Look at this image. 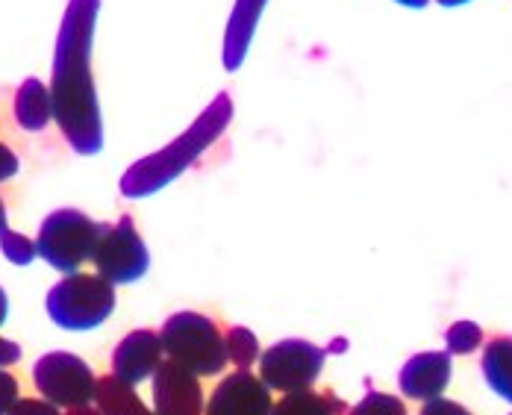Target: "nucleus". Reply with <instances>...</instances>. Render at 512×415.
<instances>
[{"instance_id": "1", "label": "nucleus", "mask_w": 512, "mask_h": 415, "mask_svg": "<svg viewBox=\"0 0 512 415\" xmlns=\"http://www.w3.org/2000/svg\"><path fill=\"white\" fill-rule=\"evenodd\" d=\"M98 12L101 0H68L53 53V121L62 139L80 156L101 154L103 148L101 104L92 77V42Z\"/></svg>"}, {"instance_id": "2", "label": "nucleus", "mask_w": 512, "mask_h": 415, "mask_svg": "<svg viewBox=\"0 0 512 415\" xmlns=\"http://www.w3.org/2000/svg\"><path fill=\"white\" fill-rule=\"evenodd\" d=\"M230 118H233V101H230V95L221 92L192 121V127L186 133H180L171 145H165L162 151L139 159L136 165H130L124 171L121 195L124 198H148V195L159 192L162 186L174 183L186 168H192L221 139V133L227 130Z\"/></svg>"}, {"instance_id": "3", "label": "nucleus", "mask_w": 512, "mask_h": 415, "mask_svg": "<svg viewBox=\"0 0 512 415\" xmlns=\"http://www.w3.org/2000/svg\"><path fill=\"white\" fill-rule=\"evenodd\" d=\"M162 354L168 360L183 365L186 371L209 377L227 368V345L212 318L201 312H174L159 333Z\"/></svg>"}, {"instance_id": "4", "label": "nucleus", "mask_w": 512, "mask_h": 415, "mask_svg": "<svg viewBox=\"0 0 512 415\" xmlns=\"http://www.w3.org/2000/svg\"><path fill=\"white\" fill-rule=\"evenodd\" d=\"M51 321L62 330H92L115 310V286L101 274H65L45 298Z\"/></svg>"}, {"instance_id": "5", "label": "nucleus", "mask_w": 512, "mask_h": 415, "mask_svg": "<svg viewBox=\"0 0 512 415\" xmlns=\"http://www.w3.org/2000/svg\"><path fill=\"white\" fill-rule=\"evenodd\" d=\"M98 233H101V224L92 221L86 212L56 209L42 221L36 248H39V257L53 265L56 271L74 274V271H80L83 262L92 260Z\"/></svg>"}, {"instance_id": "6", "label": "nucleus", "mask_w": 512, "mask_h": 415, "mask_svg": "<svg viewBox=\"0 0 512 415\" xmlns=\"http://www.w3.org/2000/svg\"><path fill=\"white\" fill-rule=\"evenodd\" d=\"M92 262H95L98 274L112 286H127L148 274L151 254H148V245L139 236L130 215H121L115 224H101Z\"/></svg>"}, {"instance_id": "7", "label": "nucleus", "mask_w": 512, "mask_h": 415, "mask_svg": "<svg viewBox=\"0 0 512 415\" xmlns=\"http://www.w3.org/2000/svg\"><path fill=\"white\" fill-rule=\"evenodd\" d=\"M33 383L45 401H51L53 407H62V410L86 407L95 401V392H98L95 371L86 360L68 351L45 354L33 368Z\"/></svg>"}, {"instance_id": "8", "label": "nucleus", "mask_w": 512, "mask_h": 415, "mask_svg": "<svg viewBox=\"0 0 512 415\" xmlns=\"http://www.w3.org/2000/svg\"><path fill=\"white\" fill-rule=\"evenodd\" d=\"M324 368V351L307 339H283L262 351L259 357V380L271 392H304L312 389Z\"/></svg>"}, {"instance_id": "9", "label": "nucleus", "mask_w": 512, "mask_h": 415, "mask_svg": "<svg viewBox=\"0 0 512 415\" xmlns=\"http://www.w3.org/2000/svg\"><path fill=\"white\" fill-rule=\"evenodd\" d=\"M154 415H204L198 374L177 363H162L154 374Z\"/></svg>"}, {"instance_id": "10", "label": "nucleus", "mask_w": 512, "mask_h": 415, "mask_svg": "<svg viewBox=\"0 0 512 415\" xmlns=\"http://www.w3.org/2000/svg\"><path fill=\"white\" fill-rule=\"evenodd\" d=\"M271 389L251 371H236L218 383L204 415H271Z\"/></svg>"}, {"instance_id": "11", "label": "nucleus", "mask_w": 512, "mask_h": 415, "mask_svg": "<svg viewBox=\"0 0 512 415\" xmlns=\"http://www.w3.org/2000/svg\"><path fill=\"white\" fill-rule=\"evenodd\" d=\"M451 374H454V363L448 351H424L404 363L398 374V386L407 398L427 404L445 395Z\"/></svg>"}, {"instance_id": "12", "label": "nucleus", "mask_w": 512, "mask_h": 415, "mask_svg": "<svg viewBox=\"0 0 512 415\" xmlns=\"http://www.w3.org/2000/svg\"><path fill=\"white\" fill-rule=\"evenodd\" d=\"M159 365H162V342L154 330H133L112 351V374L127 386H139L142 380L154 377Z\"/></svg>"}, {"instance_id": "13", "label": "nucleus", "mask_w": 512, "mask_h": 415, "mask_svg": "<svg viewBox=\"0 0 512 415\" xmlns=\"http://www.w3.org/2000/svg\"><path fill=\"white\" fill-rule=\"evenodd\" d=\"M268 0H236L233 12L227 18V30H224V68L227 71H239L245 56L251 51L254 42L256 24L265 12Z\"/></svg>"}, {"instance_id": "14", "label": "nucleus", "mask_w": 512, "mask_h": 415, "mask_svg": "<svg viewBox=\"0 0 512 415\" xmlns=\"http://www.w3.org/2000/svg\"><path fill=\"white\" fill-rule=\"evenodd\" d=\"M12 115H15V121L21 124V130H27V133H42V130L53 121L51 86H45L39 77H27V80L15 89Z\"/></svg>"}, {"instance_id": "15", "label": "nucleus", "mask_w": 512, "mask_h": 415, "mask_svg": "<svg viewBox=\"0 0 512 415\" xmlns=\"http://www.w3.org/2000/svg\"><path fill=\"white\" fill-rule=\"evenodd\" d=\"M483 380L489 383V389L512 404V336H498L483 348Z\"/></svg>"}, {"instance_id": "16", "label": "nucleus", "mask_w": 512, "mask_h": 415, "mask_svg": "<svg viewBox=\"0 0 512 415\" xmlns=\"http://www.w3.org/2000/svg\"><path fill=\"white\" fill-rule=\"evenodd\" d=\"M136 386L121 383L115 374L98 377V392H95V404L101 415H151V410L139 401V395L133 392Z\"/></svg>"}, {"instance_id": "17", "label": "nucleus", "mask_w": 512, "mask_h": 415, "mask_svg": "<svg viewBox=\"0 0 512 415\" xmlns=\"http://www.w3.org/2000/svg\"><path fill=\"white\" fill-rule=\"evenodd\" d=\"M348 407L333 395H321V392H312V389H304V392H289L283 395L274 407H271V415H345Z\"/></svg>"}, {"instance_id": "18", "label": "nucleus", "mask_w": 512, "mask_h": 415, "mask_svg": "<svg viewBox=\"0 0 512 415\" xmlns=\"http://www.w3.org/2000/svg\"><path fill=\"white\" fill-rule=\"evenodd\" d=\"M224 345H227V363H233L239 371H248L262 357L259 342L248 327H230L224 336Z\"/></svg>"}, {"instance_id": "19", "label": "nucleus", "mask_w": 512, "mask_h": 415, "mask_svg": "<svg viewBox=\"0 0 512 415\" xmlns=\"http://www.w3.org/2000/svg\"><path fill=\"white\" fill-rule=\"evenodd\" d=\"M483 345V327L474 321H457L445 330V351L451 357H465Z\"/></svg>"}, {"instance_id": "20", "label": "nucleus", "mask_w": 512, "mask_h": 415, "mask_svg": "<svg viewBox=\"0 0 512 415\" xmlns=\"http://www.w3.org/2000/svg\"><path fill=\"white\" fill-rule=\"evenodd\" d=\"M0 251H3V257L12 262V265H30V262L39 257L36 242L27 239L24 233H15V230L0 233Z\"/></svg>"}, {"instance_id": "21", "label": "nucleus", "mask_w": 512, "mask_h": 415, "mask_svg": "<svg viewBox=\"0 0 512 415\" xmlns=\"http://www.w3.org/2000/svg\"><path fill=\"white\" fill-rule=\"evenodd\" d=\"M345 415H410L404 401L386 392H368L357 407H351Z\"/></svg>"}, {"instance_id": "22", "label": "nucleus", "mask_w": 512, "mask_h": 415, "mask_svg": "<svg viewBox=\"0 0 512 415\" xmlns=\"http://www.w3.org/2000/svg\"><path fill=\"white\" fill-rule=\"evenodd\" d=\"M18 401H21L18 380H15L6 368H0V415L12 413V407H15Z\"/></svg>"}, {"instance_id": "23", "label": "nucleus", "mask_w": 512, "mask_h": 415, "mask_svg": "<svg viewBox=\"0 0 512 415\" xmlns=\"http://www.w3.org/2000/svg\"><path fill=\"white\" fill-rule=\"evenodd\" d=\"M9 415H62V413H59V407H53L51 401H45V398H21V401L12 407V413Z\"/></svg>"}, {"instance_id": "24", "label": "nucleus", "mask_w": 512, "mask_h": 415, "mask_svg": "<svg viewBox=\"0 0 512 415\" xmlns=\"http://www.w3.org/2000/svg\"><path fill=\"white\" fill-rule=\"evenodd\" d=\"M421 415H471L462 404L457 401H448V398H436V401H427L421 407Z\"/></svg>"}, {"instance_id": "25", "label": "nucleus", "mask_w": 512, "mask_h": 415, "mask_svg": "<svg viewBox=\"0 0 512 415\" xmlns=\"http://www.w3.org/2000/svg\"><path fill=\"white\" fill-rule=\"evenodd\" d=\"M18 168H21V162H18L15 151H12L9 145H3V142H0V183L12 180V177L18 174Z\"/></svg>"}, {"instance_id": "26", "label": "nucleus", "mask_w": 512, "mask_h": 415, "mask_svg": "<svg viewBox=\"0 0 512 415\" xmlns=\"http://www.w3.org/2000/svg\"><path fill=\"white\" fill-rule=\"evenodd\" d=\"M18 360H21V345H15V342H9V339L0 336V368L18 363Z\"/></svg>"}, {"instance_id": "27", "label": "nucleus", "mask_w": 512, "mask_h": 415, "mask_svg": "<svg viewBox=\"0 0 512 415\" xmlns=\"http://www.w3.org/2000/svg\"><path fill=\"white\" fill-rule=\"evenodd\" d=\"M62 415H101V410L98 407H92V404H86V407H71L68 413Z\"/></svg>"}, {"instance_id": "28", "label": "nucleus", "mask_w": 512, "mask_h": 415, "mask_svg": "<svg viewBox=\"0 0 512 415\" xmlns=\"http://www.w3.org/2000/svg\"><path fill=\"white\" fill-rule=\"evenodd\" d=\"M6 315H9V301H6V292H3V286H0V324L6 321Z\"/></svg>"}, {"instance_id": "29", "label": "nucleus", "mask_w": 512, "mask_h": 415, "mask_svg": "<svg viewBox=\"0 0 512 415\" xmlns=\"http://www.w3.org/2000/svg\"><path fill=\"white\" fill-rule=\"evenodd\" d=\"M395 3H401V6H407V9H424L430 0H395Z\"/></svg>"}, {"instance_id": "30", "label": "nucleus", "mask_w": 512, "mask_h": 415, "mask_svg": "<svg viewBox=\"0 0 512 415\" xmlns=\"http://www.w3.org/2000/svg\"><path fill=\"white\" fill-rule=\"evenodd\" d=\"M6 230H9V218H6V204L0 198V233H6Z\"/></svg>"}, {"instance_id": "31", "label": "nucleus", "mask_w": 512, "mask_h": 415, "mask_svg": "<svg viewBox=\"0 0 512 415\" xmlns=\"http://www.w3.org/2000/svg\"><path fill=\"white\" fill-rule=\"evenodd\" d=\"M442 6H448V9H454V6H462V3H468V0H439Z\"/></svg>"}]
</instances>
